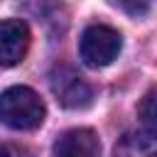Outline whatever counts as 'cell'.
Wrapping results in <instances>:
<instances>
[{"instance_id":"277c9868","label":"cell","mask_w":157,"mask_h":157,"mask_svg":"<svg viewBox=\"0 0 157 157\" xmlns=\"http://www.w3.org/2000/svg\"><path fill=\"white\" fill-rule=\"evenodd\" d=\"M29 27L25 20H2L0 22V66H17L29 49Z\"/></svg>"},{"instance_id":"6da1fadb","label":"cell","mask_w":157,"mask_h":157,"mask_svg":"<svg viewBox=\"0 0 157 157\" xmlns=\"http://www.w3.org/2000/svg\"><path fill=\"white\" fill-rule=\"evenodd\" d=\"M47 105L29 86H10L0 93V123L12 130H34L44 123Z\"/></svg>"},{"instance_id":"52a82bcc","label":"cell","mask_w":157,"mask_h":157,"mask_svg":"<svg viewBox=\"0 0 157 157\" xmlns=\"http://www.w3.org/2000/svg\"><path fill=\"white\" fill-rule=\"evenodd\" d=\"M137 115L142 118V123H145L147 128L157 130V88H150V91L142 96V101H140V105H137Z\"/></svg>"},{"instance_id":"ba28073f","label":"cell","mask_w":157,"mask_h":157,"mask_svg":"<svg viewBox=\"0 0 157 157\" xmlns=\"http://www.w3.org/2000/svg\"><path fill=\"white\" fill-rule=\"evenodd\" d=\"M0 157H34L25 145H17V142H5L0 145Z\"/></svg>"},{"instance_id":"8992f818","label":"cell","mask_w":157,"mask_h":157,"mask_svg":"<svg viewBox=\"0 0 157 157\" xmlns=\"http://www.w3.org/2000/svg\"><path fill=\"white\" fill-rule=\"evenodd\" d=\"M113 157H157V130H128L115 142Z\"/></svg>"},{"instance_id":"5b68a950","label":"cell","mask_w":157,"mask_h":157,"mask_svg":"<svg viewBox=\"0 0 157 157\" xmlns=\"http://www.w3.org/2000/svg\"><path fill=\"white\" fill-rule=\"evenodd\" d=\"M52 157H101V140L91 128H71L56 137Z\"/></svg>"},{"instance_id":"9c48e42d","label":"cell","mask_w":157,"mask_h":157,"mask_svg":"<svg viewBox=\"0 0 157 157\" xmlns=\"http://www.w3.org/2000/svg\"><path fill=\"white\" fill-rule=\"evenodd\" d=\"M125 5L130 7V12H135V15H140V12H145V10H147V5H150V0H125Z\"/></svg>"},{"instance_id":"7a4b0ae2","label":"cell","mask_w":157,"mask_h":157,"mask_svg":"<svg viewBox=\"0 0 157 157\" xmlns=\"http://www.w3.org/2000/svg\"><path fill=\"white\" fill-rule=\"evenodd\" d=\"M123 49V37L115 27L110 25H88L81 34V42H78V54L83 59L86 66L91 69H101V66H108L118 59Z\"/></svg>"},{"instance_id":"3957f363","label":"cell","mask_w":157,"mask_h":157,"mask_svg":"<svg viewBox=\"0 0 157 157\" xmlns=\"http://www.w3.org/2000/svg\"><path fill=\"white\" fill-rule=\"evenodd\" d=\"M49 88H52L54 98L69 110H83L93 103L91 83L74 66H66V64L54 66L49 74Z\"/></svg>"}]
</instances>
